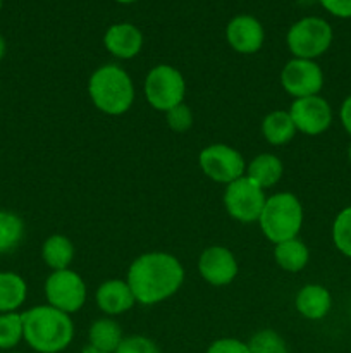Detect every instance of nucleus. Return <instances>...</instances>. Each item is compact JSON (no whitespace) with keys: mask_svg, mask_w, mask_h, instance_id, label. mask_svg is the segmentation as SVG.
Wrapping results in <instances>:
<instances>
[{"mask_svg":"<svg viewBox=\"0 0 351 353\" xmlns=\"http://www.w3.org/2000/svg\"><path fill=\"white\" fill-rule=\"evenodd\" d=\"M334 40L332 26L323 17L306 16L296 21L286 34L289 52L296 59L315 61L326 54Z\"/></svg>","mask_w":351,"mask_h":353,"instance_id":"39448f33","label":"nucleus"},{"mask_svg":"<svg viewBox=\"0 0 351 353\" xmlns=\"http://www.w3.org/2000/svg\"><path fill=\"white\" fill-rule=\"evenodd\" d=\"M41 257L52 271L69 269L74 259V245L64 234H52L41 247Z\"/></svg>","mask_w":351,"mask_h":353,"instance_id":"4be33fe9","label":"nucleus"},{"mask_svg":"<svg viewBox=\"0 0 351 353\" xmlns=\"http://www.w3.org/2000/svg\"><path fill=\"white\" fill-rule=\"evenodd\" d=\"M6 48H7L6 40H3V37H2V34H0V61H2L3 55H6Z\"/></svg>","mask_w":351,"mask_h":353,"instance_id":"2f4dec72","label":"nucleus"},{"mask_svg":"<svg viewBox=\"0 0 351 353\" xmlns=\"http://www.w3.org/2000/svg\"><path fill=\"white\" fill-rule=\"evenodd\" d=\"M206 353H250L248 343L237 338H220L209 347Z\"/></svg>","mask_w":351,"mask_h":353,"instance_id":"c85d7f7f","label":"nucleus"},{"mask_svg":"<svg viewBox=\"0 0 351 353\" xmlns=\"http://www.w3.org/2000/svg\"><path fill=\"white\" fill-rule=\"evenodd\" d=\"M123 340L124 336L119 323H116V321L110 319V317L96 319L95 323L89 326L88 341L92 350L100 353H116Z\"/></svg>","mask_w":351,"mask_h":353,"instance_id":"a211bd4d","label":"nucleus"},{"mask_svg":"<svg viewBox=\"0 0 351 353\" xmlns=\"http://www.w3.org/2000/svg\"><path fill=\"white\" fill-rule=\"evenodd\" d=\"M332 243L337 252L351 259V205L344 207L332 223Z\"/></svg>","mask_w":351,"mask_h":353,"instance_id":"393cba45","label":"nucleus"},{"mask_svg":"<svg viewBox=\"0 0 351 353\" xmlns=\"http://www.w3.org/2000/svg\"><path fill=\"white\" fill-rule=\"evenodd\" d=\"M165 119H167L169 128L176 133H184L193 126V112L184 102L165 112Z\"/></svg>","mask_w":351,"mask_h":353,"instance_id":"cd10ccee","label":"nucleus"},{"mask_svg":"<svg viewBox=\"0 0 351 353\" xmlns=\"http://www.w3.org/2000/svg\"><path fill=\"white\" fill-rule=\"evenodd\" d=\"M117 3H134V2H138V0H116Z\"/></svg>","mask_w":351,"mask_h":353,"instance_id":"473e14b6","label":"nucleus"},{"mask_svg":"<svg viewBox=\"0 0 351 353\" xmlns=\"http://www.w3.org/2000/svg\"><path fill=\"white\" fill-rule=\"evenodd\" d=\"M24 236V223L17 214L0 210V254L14 250Z\"/></svg>","mask_w":351,"mask_h":353,"instance_id":"5701e85b","label":"nucleus"},{"mask_svg":"<svg viewBox=\"0 0 351 353\" xmlns=\"http://www.w3.org/2000/svg\"><path fill=\"white\" fill-rule=\"evenodd\" d=\"M198 164L206 178L226 186L243 178L246 172L243 155L236 148L224 143H213L203 148L198 155Z\"/></svg>","mask_w":351,"mask_h":353,"instance_id":"6e6552de","label":"nucleus"},{"mask_svg":"<svg viewBox=\"0 0 351 353\" xmlns=\"http://www.w3.org/2000/svg\"><path fill=\"white\" fill-rule=\"evenodd\" d=\"M265 192L246 176L229 183L224 192V207L237 223H258L265 205Z\"/></svg>","mask_w":351,"mask_h":353,"instance_id":"0eeeda50","label":"nucleus"},{"mask_svg":"<svg viewBox=\"0 0 351 353\" xmlns=\"http://www.w3.org/2000/svg\"><path fill=\"white\" fill-rule=\"evenodd\" d=\"M348 161H350V164H351V141H350V145H348Z\"/></svg>","mask_w":351,"mask_h":353,"instance_id":"72a5a7b5","label":"nucleus"},{"mask_svg":"<svg viewBox=\"0 0 351 353\" xmlns=\"http://www.w3.org/2000/svg\"><path fill=\"white\" fill-rule=\"evenodd\" d=\"M281 86L292 99L319 95L323 88V71L317 61L296 59L286 62L281 71Z\"/></svg>","mask_w":351,"mask_h":353,"instance_id":"9d476101","label":"nucleus"},{"mask_svg":"<svg viewBox=\"0 0 351 353\" xmlns=\"http://www.w3.org/2000/svg\"><path fill=\"white\" fill-rule=\"evenodd\" d=\"M258 224L264 236L274 245L298 238L303 226L301 202L289 192L274 193L265 200Z\"/></svg>","mask_w":351,"mask_h":353,"instance_id":"20e7f679","label":"nucleus"},{"mask_svg":"<svg viewBox=\"0 0 351 353\" xmlns=\"http://www.w3.org/2000/svg\"><path fill=\"white\" fill-rule=\"evenodd\" d=\"M126 281L136 303L157 305L179 292L184 283V268L172 254L148 252L134 259Z\"/></svg>","mask_w":351,"mask_h":353,"instance_id":"f257e3e1","label":"nucleus"},{"mask_svg":"<svg viewBox=\"0 0 351 353\" xmlns=\"http://www.w3.org/2000/svg\"><path fill=\"white\" fill-rule=\"evenodd\" d=\"M320 6L334 17L350 19L351 17V0H319Z\"/></svg>","mask_w":351,"mask_h":353,"instance_id":"c756f323","label":"nucleus"},{"mask_svg":"<svg viewBox=\"0 0 351 353\" xmlns=\"http://www.w3.org/2000/svg\"><path fill=\"white\" fill-rule=\"evenodd\" d=\"M288 112L295 123L296 131L308 137H319L326 133L334 119L332 107L320 95L295 99Z\"/></svg>","mask_w":351,"mask_h":353,"instance_id":"9b49d317","label":"nucleus"},{"mask_svg":"<svg viewBox=\"0 0 351 353\" xmlns=\"http://www.w3.org/2000/svg\"><path fill=\"white\" fill-rule=\"evenodd\" d=\"M45 296L48 305L65 314H74L85 305L86 285L72 269L52 271L45 281Z\"/></svg>","mask_w":351,"mask_h":353,"instance_id":"1a4fd4ad","label":"nucleus"},{"mask_svg":"<svg viewBox=\"0 0 351 353\" xmlns=\"http://www.w3.org/2000/svg\"><path fill=\"white\" fill-rule=\"evenodd\" d=\"M226 40L237 54H257L265 41L264 26L255 16L240 14L227 23Z\"/></svg>","mask_w":351,"mask_h":353,"instance_id":"ddd939ff","label":"nucleus"},{"mask_svg":"<svg viewBox=\"0 0 351 353\" xmlns=\"http://www.w3.org/2000/svg\"><path fill=\"white\" fill-rule=\"evenodd\" d=\"M23 340V316L17 312L0 314V350H12Z\"/></svg>","mask_w":351,"mask_h":353,"instance_id":"b1692460","label":"nucleus"},{"mask_svg":"<svg viewBox=\"0 0 351 353\" xmlns=\"http://www.w3.org/2000/svg\"><path fill=\"white\" fill-rule=\"evenodd\" d=\"M2 6H3V0H0V9H2Z\"/></svg>","mask_w":351,"mask_h":353,"instance_id":"c9c22d12","label":"nucleus"},{"mask_svg":"<svg viewBox=\"0 0 351 353\" xmlns=\"http://www.w3.org/2000/svg\"><path fill=\"white\" fill-rule=\"evenodd\" d=\"M284 174V165L282 161L274 154H260L246 164V176L248 179L260 186L262 190L272 188L281 181Z\"/></svg>","mask_w":351,"mask_h":353,"instance_id":"f3484780","label":"nucleus"},{"mask_svg":"<svg viewBox=\"0 0 351 353\" xmlns=\"http://www.w3.org/2000/svg\"><path fill=\"white\" fill-rule=\"evenodd\" d=\"M198 272L209 285L226 286L237 276V261L229 248L213 245L205 248L198 259Z\"/></svg>","mask_w":351,"mask_h":353,"instance_id":"f8f14e48","label":"nucleus"},{"mask_svg":"<svg viewBox=\"0 0 351 353\" xmlns=\"http://www.w3.org/2000/svg\"><path fill=\"white\" fill-rule=\"evenodd\" d=\"M28 296V285L17 272H0V314L16 312Z\"/></svg>","mask_w":351,"mask_h":353,"instance_id":"412c9836","label":"nucleus"},{"mask_svg":"<svg viewBox=\"0 0 351 353\" xmlns=\"http://www.w3.org/2000/svg\"><path fill=\"white\" fill-rule=\"evenodd\" d=\"M274 259L282 271L299 272L310 261V250L299 238L281 241L274 247Z\"/></svg>","mask_w":351,"mask_h":353,"instance_id":"aec40b11","label":"nucleus"},{"mask_svg":"<svg viewBox=\"0 0 351 353\" xmlns=\"http://www.w3.org/2000/svg\"><path fill=\"white\" fill-rule=\"evenodd\" d=\"M86 353H100V352H95V350H92V348H88V352Z\"/></svg>","mask_w":351,"mask_h":353,"instance_id":"f704fd0d","label":"nucleus"},{"mask_svg":"<svg viewBox=\"0 0 351 353\" xmlns=\"http://www.w3.org/2000/svg\"><path fill=\"white\" fill-rule=\"evenodd\" d=\"M250 353H289L284 338L272 330H262L248 341Z\"/></svg>","mask_w":351,"mask_h":353,"instance_id":"a878e982","label":"nucleus"},{"mask_svg":"<svg viewBox=\"0 0 351 353\" xmlns=\"http://www.w3.org/2000/svg\"><path fill=\"white\" fill-rule=\"evenodd\" d=\"M95 300L98 309L107 316H119V314L127 312L136 303L129 285L123 279H109L102 283L96 288Z\"/></svg>","mask_w":351,"mask_h":353,"instance_id":"2eb2a0df","label":"nucleus"},{"mask_svg":"<svg viewBox=\"0 0 351 353\" xmlns=\"http://www.w3.org/2000/svg\"><path fill=\"white\" fill-rule=\"evenodd\" d=\"M88 95L100 112L120 116L134 103L133 79L120 65L103 64L89 76Z\"/></svg>","mask_w":351,"mask_h":353,"instance_id":"7ed1b4c3","label":"nucleus"},{"mask_svg":"<svg viewBox=\"0 0 351 353\" xmlns=\"http://www.w3.org/2000/svg\"><path fill=\"white\" fill-rule=\"evenodd\" d=\"M339 119H341V124H343L344 131L351 137V93L343 100V103H341Z\"/></svg>","mask_w":351,"mask_h":353,"instance_id":"7c9ffc66","label":"nucleus"},{"mask_svg":"<svg viewBox=\"0 0 351 353\" xmlns=\"http://www.w3.org/2000/svg\"><path fill=\"white\" fill-rule=\"evenodd\" d=\"M262 134L274 147L289 143L296 134V126L288 110H272L262 121Z\"/></svg>","mask_w":351,"mask_h":353,"instance_id":"6ab92c4d","label":"nucleus"},{"mask_svg":"<svg viewBox=\"0 0 351 353\" xmlns=\"http://www.w3.org/2000/svg\"><path fill=\"white\" fill-rule=\"evenodd\" d=\"M295 307L305 319L320 321L332 309V295L323 285L310 283L296 293Z\"/></svg>","mask_w":351,"mask_h":353,"instance_id":"dca6fc26","label":"nucleus"},{"mask_svg":"<svg viewBox=\"0 0 351 353\" xmlns=\"http://www.w3.org/2000/svg\"><path fill=\"white\" fill-rule=\"evenodd\" d=\"M24 341L38 353H61L74 338V324L69 314L52 305H38L21 314Z\"/></svg>","mask_w":351,"mask_h":353,"instance_id":"f03ea898","label":"nucleus"},{"mask_svg":"<svg viewBox=\"0 0 351 353\" xmlns=\"http://www.w3.org/2000/svg\"><path fill=\"white\" fill-rule=\"evenodd\" d=\"M145 99L160 112H169L171 109L184 102L186 81L179 69L171 64H158L148 71L143 85Z\"/></svg>","mask_w":351,"mask_h":353,"instance_id":"423d86ee","label":"nucleus"},{"mask_svg":"<svg viewBox=\"0 0 351 353\" xmlns=\"http://www.w3.org/2000/svg\"><path fill=\"white\" fill-rule=\"evenodd\" d=\"M103 45L120 61L136 57L143 48V33L131 23H116L103 34Z\"/></svg>","mask_w":351,"mask_h":353,"instance_id":"4468645a","label":"nucleus"},{"mask_svg":"<svg viewBox=\"0 0 351 353\" xmlns=\"http://www.w3.org/2000/svg\"><path fill=\"white\" fill-rule=\"evenodd\" d=\"M116 353H162L158 345L153 340L141 334H134V336H124L120 341L119 348Z\"/></svg>","mask_w":351,"mask_h":353,"instance_id":"bb28decb","label":"nucleus"}]
</instances>
